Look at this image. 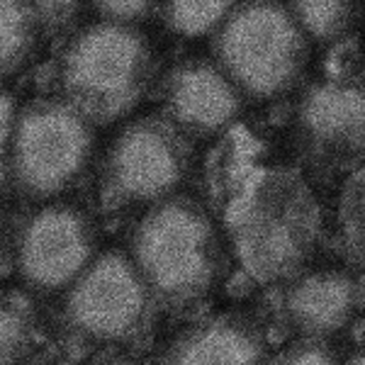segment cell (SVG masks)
<instances>
[{
  "label": "cell",
  "mask_w": 365,
  "mask_h": 365,
  "mask_svg": "<svg viewBox=\"0 0 365 365\" xmlns=\"http://www.w3.org/2000/svg\"><path fill=\"white\" fill-rule=\"evenodd\" d=\"M158 314L161 307L129 253L108 249L61 292L51 319L54 351L66 361H137L154 344Z\"/></svg>",
  "instance_id": "cell-1"
},
{
  "label": "cell",
  "mask_w": 365,
  "mask_h": 365,
  "mask_svg": "<svg viewBox=\"0 0 365 365\" xmlns=\"http://www.w3.org/2000/svg\"><path fill=\"white\" fill-rule=\"evenodd\" d=\"M319 237V200L297 170H256L237 195H229L227 251L258 285H275L299 273L314 256Z\"/></svg>",
  "instance_id": "cell-2"
},
{
  "label": "cell",
  "mask_w": 365,
  "mask_h": 365,
  "mask_svg": "<svg viewBox=\"0 0 365 365\" xmlns=\"http://www.w3.org/2000/svg\"><path fill=\"white\" fill-rule=\"evenodd\" d=\"M129 258L158 307L175 317L197 312L229 268L225 234L212 212L182 192L146 207L129 232Z\"/></svg>",
  "instance_id": "cell-3"
},
{
  "label": "cell",
  "mask_w": 365,
  "mask_h": 365,
  "mask_svg": "<svg viewBox=\"0 0 365 365\" xmlns=\"http://www.w3.org/2000/svg\"><path fill=\"white\" fill-rule=\"evenodd\" d=\"M154 49L134 22L100 20L76 29L56 56L58 96L93 125L127 117L154 83Z\"/></svg>",
  "instance_id": "cell-4"
},
{
  "label": "cell",
  "mask_w": 365,
  "mask_h": 365,
  "mask_svg": "<svg viewBox=\"0 0 365 365\" xmlns=\"http://www.w3.org/2000/svg\"><path fill=\"white\" fill-rule=\"evenodd\" d=\"M212 61L241 96L266 103L297 86L309 61V39L282 0H239L210 34Z\"/></svg>",
  "instance_id": "cell-5"
},
{
  "label": "cell",
  "mask_w": 365,
  "mask_h": 365,
  "mask_svg": "<svg viewBox=\"0 0 365 365\" xmlns=\"http://www.w3.org/2000/svg\"><path fill=\"white\" fill-rule=\"evenodd\" d=\"M96 125L63 98H34L17 108L10 137V185L29 202L71 190L91 166Z\"/></svg>",
  "instance_id": "cell-6"
},
{
  "label": "cell",
  "mask_w": 365,
  "mask_h": 365,
  "mask_svg": "<svg viewBox=\"0 0 365 365\" xmlns=\"http://www.w3.org/2000/svg\"><path fill=\"white\" fill-rule=\"evenodd\" d=\"M192 168V139L166 113L125 122L98 168V195L108 212L149 207L173 195Z\"/></svg>",
  "instance_id": "cell-7"
},
{
  "label": "cell",
  "mask_w": 365,
  "mask_h": 365,
  "mask_svg": "<svg viewBox=\"0 0 365 365\" xmlns=\"http://www.w3.org/2000/svg\"><path fill=\"white\" fill-rule=\"evenodd\" d=\"M5 253L22 287L39 297L61 295L96 258V222L81 205L44 200L10 225Z\"/></svg>",
  "instance_id": "cell-8"
},
{
  "label": "cell",
  "mask_w": 365,
  "mask_h": 365,
  "mask_svg": "<svg viewBox=\"0 0 365 365\" xmlns=\"http://www.w3.org/2000/svg\"><path fill=\"white\" fill-rule=\"evenodd\" d=\"M299 156L322 173H351L363 163V86L327 76L299 96L292 120Z\"/></svg>",
  "instance_id": "cell-9"
},
{
  "label": "cell",
  "mask_w": 365,
  "mask_h": 365,
  "mask_svg": "<svg viewBox=\"0 0 365 365\" xmlns=\"http://www.w3.org/2000/svg\"><path fill=\"white\" fill-rule=\"evenodd\" d=\"M158 100L190 139H212L237 122L246 98L212 58L185 56L161 76Z\"/></svg>",
  "instance_id": "cell-10"
},
{
  "label": "cell",
  "mask_w": 365,
  "mask_h": 365,
  "mask_svg": "<svg viewBox=\"0 0 365 365\" xmlns=\"http://www.w3.org/2000/svg\"><path fill=\"white\" fill-rule=\"evenodd\" d=\"M361 307V282L346 268H307L273 285L275 319L292 336L334 339Z\"/></svg>",
  "instance_id": "cell-11"
},
{
  "label": "cell",
  "mask_w": 365,
  "mask_h": 365,
  "mask_svg": "<svg viewBox=\"0 0 365 365\" xmlns=\"http://www.w3.org/2000/svg\"><path fill=\"white\" fill-rule=\"evenodd\" d=\"M270 341L261 322L244 309L192 319L158 353V363H268Z\"/></svg>",
  "instance_id": "cell-12"
},
{
  "label": "cell",
  "mask_w": 365,
  "mask_h": 365,
  "mask_svg": "<svg viewBox=\"0 0 365 365\" xmlns=\"http://www.w3.org/2000/svg\"><path fill=\"white\" fill-rule=\"evenodd\" d=\"M54 351L51 319L27 287H0V363L42 361Z\"/></svg>",
  "instance_id": "cell-13"
},
{
  "label": "cell",
  "mask_w": 365,
  "mask_h": 365,
  "mask_svg": "<svg viewBox=\"0 0 365 365\" xmlns=\"http://www.w3.org/2000/svg\"><path fill=\"white\" fill-rule=\"evenodd\" d=\"M39 42L29 0H0V76H13L32 58Z\"/></svg>",
  "instance_id": "cell-14"
},
{
  "label": "cell",
  "mask_w": 365,
  "mask_h": 365,
  "mask_svg": "<svg viewBox=\"0 0 365 365\" xmlns=\"http://www.w3.org/2000/svg\"><path fill=\"white\" fill-rule=\"evenodd\" d=\"M304 37L317 44H334L349 32L356 0H282Z\"/></svg>",
  "instance_id": "cell-15"
},
{
  "label": "cell",
  "mask_w": 365,
  "mask_h": 365,
  "mask_svg": "<svg viewBox=\"0 0 365 365\" xmlns=\"http://www.w3.org/2000/svg\"><path fill=\"white\" fill-rule=\"evenodd\" d=\"M239 0H161V20L185 39L210 37Z\"/></svg>",
  "instance_id": "cell-16"
},
{
  "label": "cell",
  "mask_w": 365,
  "mask_h": 365,
  "mask_svg": "<svg viewBox=\"0 0 365 365\" xmlns=\"http://www.w3.org/2000/svg\"><path fill=\"white\" fill-rule=\"evenodd\" d=\"M339 241L346 261L363 263V168L349 173L339 200Z\"/></svg>",
  "instance_id": "cell-17"
},
{
  "label": "cell",
  "mask_w": 365,
  "mask_h": 365,
  "mask_svg": "<svg viewBox=\"0 0 365 365\" xmlns=\"http://www.w3.org/2000/svg\"><path fill=\"white\" fill-rule=\"evenodd\" d=\"M29 3H32L39 37L54 39L76 27L88 0H29Z\"/></svg>",
  "instance_id": "cell-18"
},
{
  "label": "cell",
  "mask_w": 365,
  "mask_h": 365,
  "mask_svg": "<svg viewBox=\"0 0 365 365\" xmlns=\"http://www.w3.org/2000/svg\"><path fill=\"white\" fill-rule=\"evenodd\" d=\"M268 363L285 365V363H317V365H331L341 363L339 349L331 339H317V336H295L282 351L268 358Z\"/></svg>",
  "instance_id": "cell-19"
},
{
  "label": "cell",
  "mask_w": 365,
  "mask_h": 365,
  "mask_svg": "<svg viewBox=\"0 0 365 365\" xmlns=\"http://www.w3.org/2000/svg\"><path fill=\"white\" fill-rule=\"evenodd\" d=\"M15 113L17 103L13 93L0 88V192L10 185V137H13Z\"/></svg>",
  "instance_id": "cell-20"
},
{
  "label": "cell",
  "mask_w": 365,
  "mask_h": 365,
  "mask_svg": "<svg viewBox=\"0 0 365 365\" xmlns=\"http://www.w3.org/2000/svg\"><path fill=\"white\" fill-rule=\"evenodd\" d=\"M93 10L100 13L105 20L120 22H141L154 13L158 0H88Z\"/></svg>",
  "instance_id": "cell-21"
}]
</instances>
